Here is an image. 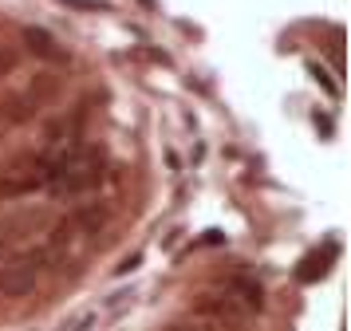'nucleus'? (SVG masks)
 <instances>
[{
  "label": "nucleus",
  "mask_w": 351,
  "mask_h": 331,
  "mask_svg": "<svg viewBox=\"0 0 351 331\" xmlns=\"http://www.w3.org/2000/svg\"><path fill=\"white\" fill-rule=\"evenodd\" d=\"M51 252H28V256H16L12 265L0 268V296H28L36 292V284L44 276V265H48Z\"/></svg>",
  "instance_id": "1"
},
{
  "label": "nucleus",
  "mask_w": 351,
  "mask_h": 331,
  "mask_svg": "<svg viewBox=\"0 0 351 331\" xmlns=\"http://www.w3.org/2000/svg\"><path fill=\"white\" fill-rule=\"evenodd\" d=\"M24 44L32 47L40 60H48V63H60V60H67V51L60 47V40L51 36V32H44V28H24Z\"/></svg>",
  "instance_id": "2"
},
{
  "label": "nucleus",
  "mask_w": 351,
  "mask_h": 331,
  "mask_svg": "<svg viewBox=\"0 0 351 331\" xmlns=\"http://www.w3.org/2000/svg\"><path fill=\"white\" fill-rule=\"evenodd\" d=\"M339 256V241H328L324 245V252H312V256H304V265H300V280L304 284H312V280H319L328 268H332V260Z\"/></svg>",
  "instance_id": "3"
},
{
  "label": "nucleus",
  "mask_w": 351,
  "mask_h": 331,
  "mask_svg": "<svg viewBox=\"0 0 351 331\" xmlns=\"http://www.w3.org/2000/svg\"><path fill=\"white\" fill-rule=\"evenodd\" d=\"M143 265V252H130L127 260H123V265H119V272H134V268Z\"/></svg>",
  "instance_id": "4"
},
{
  "label": "nucleus",
  "mask_w": 351,
  "mask_h": 331,
  "mask_svg": "<svg viewBox=\"0 0 351 331\" xmlns=\"http://www.w3.org/2000/svg\"><path fill=\"white\" fill-rule=\"evenodd\" d=\"M12 67V56H0V71H8Z\"/></svg>",
  "instance_id": "5"
}]
</instances>
